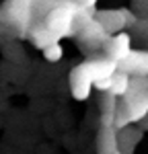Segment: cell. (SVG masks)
<instances>
[{
    "mask_svg": "<svg viewBox=\"0 0 148 154\" xmlns=\"http://www.w3.org/2000/svg\"><path fill=\"white\" fill-rule=\"evenodd\" d=\"M142 136H144V131L138 130V128H130L128 125V128L119 130V150L123 154H132L134 152V146L140 144Z\"/></svg>",
    "mask_w": 148,
    "mask_h": 154,
    "instance_id": "8fae6325",
    "label": "cell"
},
{
    "mask_svg": "<svg viewBox=\"0 0 148 154\" xmlns=\"http://www.w3.org/2000/svg\"><path fill=\"white\" fill-rule=\"evenodd\" d=\"M95 88V78L88 70L85 62L80 66L72 68L70 72V91H72V97L76 101H86L91 97V91Z\"/></svg>",
    "mask_w": 148,
    "mask_h": 154,
    "instance_id": "7a4b0ae2",
    "label": "cell"
},
{
    "mask_svg": "<svg viewBox=\"0 0 148 154\" xmlns=\"http://www.w3.org/2000/svg\"><path fill=\"white\" fill-rule=\"evenodd\" d=\"M123 12H125V23H128V29H130V27H136V25L140 23V19L136 17V12H132L130 8H123Z\"/></svg>",
    "mask_w": 148,
    "mask_h": 154,
    "instance_id": "e0dca14e",
    "label": "cell"
},
{
    "mask_svg": "<svg viewBox=\"0 0 148 154\" xmlns=\"http://www.w3.org/2000/svg\"><path fill=\"white\" fill-rule=\"evenodd\" d=\"M78 6H85V8H95V4H97V0H74Z\"/></svg>",
    "mask_w": 148,
    "mask_h": 154,
    "instance_id": "ac0fdd59",
    "label": "cell"
},
{
    "mask_svg": "<svg viewBox=\"0 0 148 154\" xmlns=\"http://www.w3.org/2000/svg\"><path fill=\"white\" fill-rule=\"evenodd\" d=\"M134 121H132V113H130V109L128 105L119 101V109H117V117H115V128L117 130H123V128H128V125H132Z\"/></svg>",
    "mask_w": 148,
    "mask_h": 154,
    "instance_id": "5bb4252c",
    "label": "cell"
},
{
    "mask_svg": "<svg viewBox=\"0 0 148 154\" xmlns=\"http://www.w3.org/2000/svg\"><path fill=\"white\" fill-rule=\"evenodd\" d=\"M41 51H43V58L48 60V62H54V64L64 58V48H62L60 41H54L51 45H48L45 49H41Z\"/></svg>",
    "mask_w": 148,
    "mask_h": 154,
    "instance_id": "9a60e30c",
    "label": "cell"
},
{
    "mask_svg": "<svg viewBox=\"0 0 148 154\" xmlns=\"http://www.w3.org/2000/svg\"><path fill=\"white\" fill-rule=\"evenodd\" d=\"M111 86H113V76H111V78L95 80V88H97L99 93H111Z\"/></svg>",
    "mask_w": 148,
    "mask_h": 154,
    "instance_id": "2e32d148",
    "label": "cell"
},
{
    "mask_svg": "<svg viewBox=\"0 0 148 154\" xmlns=\"http://www.w3.org/2000/svg\"><path fill=\"white\" fill-rule=\"evenodd\" d=\"M130 88H132V76L119 70L115 76H113V86H111V93H113L115 97H119V99H123V97L130 93Z\"/></svg>",
    "mask_w": 148,
    "mask_h": 154,
    "instance_id": "4fadbf2b",
    "label": "cell"
},
{
    "mask_svg": "<svg viewBox=\"0 0 148 154\" xmlns=\"http://www.w3.org/2000/svg\"><path fill=\"white\" fill-rule=\"evenodd\" d=\"M76 8L78 4L76 2H68V4H62V6H56L48 12V19H45V27L54 35L62 39V37H70L76 33Z\"/></svg>",
    "mask_w": 148,
    "mask_h": 154,
    "instance_id": "6da1fadb",
    "label": "cell"
},
{
    "mask_svg": "<svg viewBox=\"0 0 148 154\" xmlns=\"http://www.w3.org/2000/svg\"><path fill=\"white\" fill-rule=\"evenodd\" d=\"M105 56L107 58H113L117 60V62H122L125 60L130 54H132V35L130 33H115V35H111L107 41H105Z\"/></svg>",
    "mask_w": 148,
    "mask_h": 154,
    "instance_id": "277c9868",
    "label": "cell"
},
{
    "mask_svg": "<svg viewBox=\"0 0 148 154\" xmlns=\"http://www.w3.org/2000/svg\"><path fill=\"white\" fill-rule=\"evenodd\" d=\"M88 66V70L93 74L95 80H101V78H111L119 72V62L113 58H93V60H86L85 62Z\"/></svg>",
    "mask_w": 148,
    "mask_h": 154,
    "instance_id": "ba28073f",
    "label": "cell"
},
{
    "mask_svg": "<svg viewBox=\"0 0 148 154\" xmlns=\"http://www.w3.org/2000/svg\"><path fill=\"white\" fill-rule=\"evenodd\" d=\"M119 70L130 76L148 78V49H132V54L119 62Z\"/></svg>",
    "mask_w": 148,
    "mask_h": 154,
    "instance_id": "5b68a950",
    "label": "cell"
},
{
    "mask_svg": "<svg viewBox=\"0 0 148 154\" xmlns=\"http://www.w3.org/2000/svg\"><path fill=\"white\" fill-rule=\"evenodd\" d=\"M76 37H78L80 43H85L88 48H97V45H105V41H107L111 35L107 33V29L99 23L97 19H93L86 27H82V29L76 33Z\"/></svg>",
    "mask_w": 148,
    "mask_h": 154,
    "instance_id": "8992f818",
    "label": "cell"
},
{
    "mask_svg": "<svg viewBox=\"0 0 148 154\" xmlns=\"http://www.w3.org/2000/svg\"><path fill=\"white\" fill-rule=\"evenodd\" d=\"M95 19L107 29L109 35H113V33H122V31L128 29L123 8H115V11H111V8H107V11H97L95 12Z\"/></svg>",
    "mask_w": 148,
    "mask_h": 154,
    "instance_id": "52a82bcc",
    "label": "cell"
},
{
    "mask_svg": "<svg viewBox=\"0 0 148 154\" xmlns=\"http://www.w3.org/2000/svg\"><path fill=\"white\" fill-rule=\"evenodd\" d=\"M31 41H33V45H35V48L45 49L48 45H51L54 41H60V39L54 35L45 25H41V27H37V29L31 31Z\"/></svg>",
    "mask_w": 148,
    "mask_h": 154,
    "instance_id": "7c38bea8",
    "label": "cell"
},
{
    "mask_svg": "<svg viewBox=\"0 0 148 154\" xmlns=\"http://www.w3.org/2000/svg\"><path fill=\"white\" fill-rule=\"evenodd\" d=\"M119 97H115L113 93H103L101 99V117L99 123L101 128H115V117H117V109H119Z\"/></svg>",
    "mask_w": 148,
    "mask_h": 154,
    "instance_id": "30bf717a",
    "label": "cell"
},
{
    "mask_svg": "<svg viewBox=\"0 0 148 154\" xmlns=\"http://www.w3.org/2000/svg\"><path fill=\"white\" fill-rule=\"evenodd\" d=\"M119 130L101 128L97 134V154H119Z\"/></svg>",
    "mask_w": 148,
    "mask_h": 154,
    "instance_id": "9c48e42d",
    "label": "cell"
},
{
    "mask_svg": "<svg viewBox=\"0 0 148 154\" xmlns=\"http://www.w3.org/2000/svg\"><path fill=\"white\" fill-rule=\"evenodd\" d=\"M31 2H33V0H8V2L4 4L2 12H0V21L25 29L27 23H29Z\"/></svg>",
    "mask_w": 148,
    "mask_h": 154,
    "instance_id": "3957f363",
    "label": "cell"
}]
</instances>
